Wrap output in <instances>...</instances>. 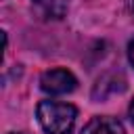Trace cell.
<instances>
[{
	"label": "cell",
	"instance_id": "6da1fadb",
	"mask_svg": "<svg viewBox=\"0 0 134 134\" xmlns=\"http://www.w3.org/2000/svg\"><path fill=\"white\" fill-rule=\"evenodd\" d=\"M36 117L46 134H69L73 130L77 109L69 103L40 100L36 109Z\"/></svg>",
	"mask_w": 134,
	"mask_h": 134
},
{
	"label": "cell",
	"instance_id": "7a4b0ae2",
	"mask_svg": "<svg viewBox=\"0 0 134 134\" xmlns=\"http://www.w3.org/2000/svg\"><path fill=\"white\" fill-rule=\"evenodd\" d=\"M40 88L46 94H67L77 88V80L69 69H50L40 77Z\"/></svg>",
	"mask_w": 134,
	"mask_h": 134
},
{
	"label": "cell",
	"instance_id": "3957f363",
	"mask_svg": "<svg viewBox=\"0 0 134 134\" xmlns=\"http://www.w3.org/2000/svg\"><path fill=\"white\" fill-rule=\"evenodd\" d=\"M124 90H126V80H124L119 73H105V75L98 77V82L94 84L92 98H94V100H105L107 96L117 94V92H124Z\"/></svg>",
	"mask_w": 134,
	"mask_h": 134
},
{
	"label": "cell",
	"instance_id": "277c9868",
	"mask_svg": "<svg viewBox=\"0 0 134 134\" xmlns=\"http://www.w3.org/2000/svg\"><path fill=\"white\" fill-rule=\"evenodd\" d=\"M82 134H126V128L115 117H92L82 128Z\"/></svg>",
	"mask_w": 134,
	"mask_h": 134
},
{
	"label": "cell",
	"instance_id": "5b68a950",
	"mask_svg": "<svg viewBox=\"0 0 134 134\" xmlns=\"http://www.w3.org/2000/svg\"><path fill=\"white\" fill-rule=\"evenodd\" d=\"M31 6L42 19H63L69 8V0H31Z\"/></svg>",
	"mask_w": 134,
	"mask_h": 134
},
{
	"label": "cell",
	"instance_id": "8992f818",
	"mask_svg": "<svg viewBox=\"0 0 134 134\" xmlns=\"http://www.w3.org/2000/svg\"><path fill=\"white\" fill-rule=\"evenodd\" d=\"M128 59H130V63L134 67V40H130V44H128Z\"/></svg>",
	"mask_w": 134,
	"mask_h": 134
},
{
	"label": "cell",
	"instance_id": "52a82bcc",
	"mask_svg": "<svg viewBox=\"0 0 134 134\" xmlns=\"http://www.w3.org/2000/svg\"><path fill=\"white\" fill-rule=\"evenodd\" d=\"M128 113H130V119H132V124H134V100L130 103V109H128Z\"/></svg>",
	"mask_w": 134,
	"mask_h": 134
},
{
	"label": "cell",
	"instance_id": "ba28073f",
	"mask_svg": "<svg viewBox=\"0 0 134 134\" xmlns=\"http://www.w3.org/2000/svg\"><path fill=\"white\" fill-rule=\"evenodd\" d=\"M10 134H27V132H10Z\"/></svg>",
	"mask_w": 134,
	"mask_h": 134
},
{
	"label": "cell",
	"instance_id": "9c48e42d",
	"mask_svg": "<svg viewBox=\"0 0 134 134\" xmlns=\"http://www.w3.org/2000/svg\"><path fill=\"white\" fill-rule=\"evenodd\" d=\"M132 8H134V2H132Z\"/></svg>",
	"mask_w": 134,
	"mask_h": 134
}]
</instances>
